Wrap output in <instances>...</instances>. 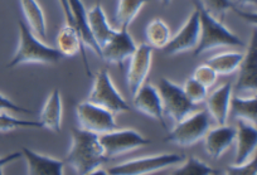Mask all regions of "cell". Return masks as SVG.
<instances>
[{
  "label": "cell",
  "mask_w": 257,
  "mask_h": 175,
  "mask_svg": "<svg viewBox=\"0 0 257 175\" xmlns=\"http://www.w3.org/2000/svg\"><path fill=\"white\" fill-rule=\"evenodd\" d=\"M257 88V34L256 29L252 32L248 48L243 54L241 66L238 68L234 87L232 91L238 96H256Z\"/></svg>",
  "instance_id": "cell-10"
},
{
  "label": "cell",
  "mask_w": 257,
  "mask_h": 175,
  "mask_svg": "<svg viewBox=\"0 0 257 175\" xmlns=\"http://www.w3.org/2000/svg\"><path fill=\"white\" fill-rule=\"evenodd\" d=\"M232 83L226 82L208 93L206 97L207 112L217 125H226L229 116V105L232 97Z\"/></svg>",
  "instance_id": "cell-15"
},
{
  "label": "cell",
  "mask_w": 257,
  "mask_h": 175,
  "mask_svg": "<svg viewBox=\"0 0 257 175\" xmlns=\"http://www.w3.org/2000/svg\"><path fill=\"white\" fill-rule=\"evenodd\" d=\"M201 37V23H199V11L196 8L188 17L187 22L182 26L174 37H172L169 43L164 48L165 54L175 56L184 52L194 51L198 46Z\"/></svg>",
  "instance_id": "cell-11"
},
{
  "label": "cell",
  "mask_w": 257,
  "mask_h": 175,
  "mask_svg": "<svg viewBox=\"0 0 257 175\" xmlns=\"http://www.w3.org/2000/svg\"><path fill=\"white\" fill-rule=\"evenodd\" d=\"M19 43L7 68H14L21 65L38 63V65H56L63 58L58 49L48 46L38 38L23 21L18 22Z\"/></svg>",
  "instance_id": "cell-2"
},
{
  "label": "cell",
  "mask_w": 257,
  "mask_h": 175,
  "mask_svg": "<svg viewBox=\"0 0 257 175\" xmlns=\"http://www.w3.org/2000/svg\"><path fill=\"white\" fill-rule=\"evenodd\" d=\"M137 44L128 33V29H117L116 33L101 47V60L108 65L122 68L123 63L137 51Z\"/></svg>",
  "instance_id": "cell-12"
},
{
  "label": "cell",
  "mask_w": 257,
  "mask_h": 175,
  "mask_svg": "<svg viewBox=\"0 0 257 175\" xmlns=\"http://www.w3.org/2000/svg\"><path fill=\"white\" fill-rule=\"evenodd\" d=\"M147 44L153 49H164L172 38L170 28L163 19L155 18L145 28Z\"/></svg>",
  "instance_id": "cell-28"
},
{
  "label": "cell",
  "mask_w": 257,
  "mask_h": 175,
  "mask_svg": "<svg viewBox=\"0 0 257 175\" xmlns=\"http://www.w3.org/2000/svg\"><path fill=\"white\" fill-rule=\"evenodd\" d=\"M22 156H23V155H22V151H16V152H12V154L6 155V156H3V157H0V170L3 169L6 165H8V164H11V162L16 161V160L21 159Z\"/></svg>",
  "instance_id": "cell-35"
},
{
  "label": "cell",
  "mask_w": 257,
  "mask_h": 175,
  "mask_svg": "<svg viewBox=\"0 0 257 175\" xmlns=\"http://www.w3.org/2000/svg\"><path fill=\"white\" fill-rule=\"evenodd\" d=\"M184 160V155L173 154V152L149 155V156L137 157L116 164L107 171L110 175H148L182 164Z\"/></svg>",
  "instance_id": "cell-6"
},
{
  "label": "cell",
  "mask_w": 257,
  "mask_h": 175,
  "mask_svg": "<svg viewBox=\"0 0 257 175\" xmlns=\"http://www.w3.org/2000/svg\"><path fill=\"white\" fill-rule=\"evenodd\" d=\"M236 137V127L228 125H217L213 129H209L204 139L206 151L212 159H219L232 145Z\"/></svg>",
  "instance_id": "cell-19"
},
{
  "label": "cell",
  "mask_w": 257,
  "mask_h": 175,
  "mask_svg": "<svg viewBox=\"0 0 257 175\" xmlns=\"http://www.w3.org/2000/svg\"><path fill=\"white\" fill-rule=\"evenodd\" d=\"M18 129H43V126L39 121L18 119L6 112H0V132H8Z\"/></svg>",
  "instance_id": "cell-30"
},
{
  "label": "cell",
  "mask_w": 257,
  "mask_h": 175,
  "mask_svg": "<svg viewBox=\"0 0 257 175\" xmlns=\"http://www.w3.org/2000/svg\"><path fill=\"white\" fill-rule=\"evenodd\" d=\"M257 100L256 96H238L234 95L231 97L229 113L237 120L247 121L249 124L256 125L257 120Z\"/></svg>",
  "instance_id": "cell-25"
},
{
  "label": "cell",
  "mask_w": 257,
  "mask_h": 175,
  "mask_svg": "<svg viewBox=\"0 0 257 175\" xmlns=\"http://www.w3.org/2000/svg\"><path fill=\"white\" fill-rule=\"evenodd\" d=\"M6 111H12V112L17 113H28V115H32V113H33L32 110H28V108L17 105V103L13 102L11 98H8L7 96L0 93V112H6Z\"/></svg>",
  "instance_id": "cell-34"
},
{
  "label": "cell",
  "mask_w": 257,
  "mask_h": 175,
  "mask_svg": "<svg viewBox=\"0 0 257 175\" xmlns=\"http://www.w3.org/2000/svg\"><path fill=\"white\" fill-rule=\"evenodd\" d=\"M102 149L107 159L118 155L127 154L134 150L152 144V140L143 136L139 131L133 129H116L106 134L98 135Z\"/></svg>",
  "instance_id": "cell-8"
},
{
  "label": "cell",
  "mask_w": 257,
  "mask_h": 175,
  "mask_svg": "<svg viewBox=\"0 0 257 175\" xmlns=\"http://www.w3.org/2000/svg\"><path fill=\"white\" fill-rule=\"evenodd\" d=\"M157 88L162 98L164 115L169 116L175 124L184 120L190 113L196 111L197 105L188 100L182 86L177 85L169 78H160Z\"/></svg>",
  "instance_id": "cell-7"
},
{
  "label": "cell",
  "mask_w": 257,
  "mask_h": 175,
  "mask_svg": "<svg viewBox=\"0 0 257 175\" xmlns=\"http://www.w3.org/2000/svg\"><path fill=\"white\" fill-rule=\"evenodd\" d=\"M153 51L154 49L152 47L148 46L147 43H143L137 47V51L130 57L126 81H127V87L132 96L147 82L150 67H152Z\"/></svg>",
  "instance_id": "cell-13"
},
{
  "label": "cell",
  "mask_w": 257,
  "mask_h": 175,
  "mask_svg": "<svg viewBox=\"0 0 257 175\" xmlns=\"http://www.w3.org/2000/svg\"><path fill=\"white\" fill-rule=\"evenodd\" d=\"M199 11L201 37L197 48L193 51L194 56H201L219 47H234L243 48L246 44L237 34L229 31L221 21L209 16L201 7L196 6Z\"/></svg>",
  "instance_id": "cell-3"
},
{
  "label": "cell",
  "mask_w": 257,
  "mask_h": 175,
  "mask_svg": "<svg viewBox=\"0 0 257 175\" xmlns=\"http://www.w3.org/2000/svg\"><path fill=\"white\" fill-rule=\"evenodd\" d=\"M57 49H58L59 53L63 57H73L76 54L80 53L82 57L83 65H85V70L87 76H92L90 70V65H88L87 56H86V47L85 44L81 41L80 36H78L77 31L73 27L68 26V24H64L61 29L58 31L57 34Z\"/></svg>",
  "instance_id": "cell-18"
},
{
  "label": "cell",
  "mask_w": 257,
  "mask_h": 175,
  "mask_svg": "<svg viewBox=\"0 0 257 175\" xmlns=\"http://www.w3.org/2000/svg\"><path fill=\"white\" fill-rule=\"evenodd\" d=\"M76 116L80 129L96 135H102L117 129L115 115L112 112L88 101L78 103L76 107Z\"/></svg>",
  "instance_id": "cell-9"
},
{
  "label": "cell",
  "mask_w": 257,
  "mask_h": 175,
  "mask_svg": "<svg viewBox=\"0 0 257 175\" xmlns=\"http://www.w3.org/2000/svg\"><path fill=\"white\" fill-rule=\"evenodd\" d=\"M148 2L149 0H117L115 14L116 29H128Z\"/></svg>",
  "instance_id": "cell-27"
},
{
  "label": "cell",
  "mask_w": 257,
  "mask_h": 175,
  "mask_svg": "<svg viewBox=\"0 0 257 175\" xmlns=\"http://www.w3.org/2000/svg\"><path fill=\"white\" fill-rule=\"evenodd\" d=\"M236 3L239 6H254L256 7L257 0H236Z\"/></svg>",
  "instance_id": "cell-37"
},
{
  "label": "cell",
  "mask_w": 257,
  "mask_h": 175,
  "mask_svg": "<svg viewBox=\"0 0 257 175\" xmlns=\"http://www.w3.org/2000/svg\"><path fill=\"white\" fill-rule=\"evenodd\" d=\"M224 175H257V159L251 157L243 164L229 165Z\"/></svg>",
  "instance_id": "cell-33"
},
{
  "label": "cell",
  "mask_w": 257,
  "mask_h": 175,
  "mask_svg": "<svg viewBox=\"0 0 257 175\" xmlns=\"http://www.w3.org/2000/svg\"><path fill=\"white\" fill-rule=\"evenodd\" d=\"M22 155L27 161L28 175H63V160L39 154L29 147H23Z\"/></svg>",
  "instance_id": "cell-17"
},
{
  "label": "cell",
  "mask_w": 257,
  "mask_h": 175,
  "mask_svg": "<svg viewBox=\"0 0 257 175\" xmlns=\"http://www.w3.org/2000/svg\"><path fill=\"white\" fill-rule=\"evenodd\" d=\"M242 60L243 53L241 52H223L208 58L206 63L217 75L227 76L238 71Z\"/></svg>",
  "instance_id": "cell-26"
},
{
  "label": "cell",
  "mask_w": 257,
  "mask_h": 175,
  "mask_svg": "<svg viewBox=\"0 0 257 175\" xmlns=\"http://www.w3.org/2000/svg\"><path fill=\"white\" fill-rule=\"evenodd\" d=\"M107 160L98 135L80 127L71 130V146L66 155V162L78 175H85L101 167Z\"/></svg>",
  "instance_id": "cell-1"
},
{
  "label": "cell",
  "mask_w": 257,
  "mask_h": 175,
  "mask_svg": "<svg viewBox=\"0 0 257 175\" xmlns=\"http://www.w3.org/2000/svg\"><path fill=\"white\" fill-rule=\"evenodd\" d=\"M182 88L188 100L194 103V105H198V103L206 101L207 95H208V88L204 87L203 85H201L198 81H196L193 77L188 78Z\"/></svg>",
  "instance_id": "cell-31"
},
{
  "label": "cell",
  "mask_w": 257,
  "mask_h": 175,
  "mask_svg": "<svg viewBox=\"0 0 257 175\" xmlns=\"http://www.w3.org/2000/svg\"><path fill=\"white\" fill-rule=\"evenodd\" d=\"M87 21L91 34H92L93 39H95V42L97 43L98 48L101 51V47L116 33L117 29L112 28L110 26L105 11H103L102 6L100 3H96L92 8L88 9Z\"/></svg>",
  "instance_id": "cell-22"
},
{
  "label": "cell",
  "mask_w": 257,
  "mask_h": 175,
  "mask_svg": "<svg viewBox=\"0 0 257 175\" xmlns=\"http://www.w3.org/2000/svg\"><path fill=\"white\" fill-rule=\"evenodd\" d=\"M133 101H134V107L139 112L159 121L164 129L167 127V124L164 121V111H163L162 98H160L159 91H158L157 87L145 82L133 95Z\"/></svg>",
  "instance_id": "cell-14"
},
{
  "label": "cell",
  "mask_w": 257,
  "mask_h": 175,
  "mask_svg": "<svg viewBox=\"0 0 257 175\" xmlns=\"http://www.w3.org/2000/svg\"><path fill=\"white\" fill-rule=\"evenodd\" d=\"M21 8L26 17L27 26L28 28L41 38H46L47 36V23L44 12L37 0H19Z\"/></svg>",
  "instance_id": "cell-24"
},
{
  "label": "cell",
  "mask_w": 257,
  "mask_h": 175,
  "mask_svg": "<svg viewBox=\"0 0 257 175\" xmlns=\"http://www.w3.org/2000/svg\"><path fill=\"white\" fill-rule=\"evenodd\" d=\"M87 101L93 105L106 108L113 115L132 111L127 101L122 97V95L113 85L110 73L106 68H101L96 72Z\"/></svg>",
  "instance_id": "cell-5"
},
{
  "label": "cell",
  "mask_w": 257,
  "mask_h": 175,
  "mask_svg": "<svg viewBox=\"0 0 257 175\" xmlns=\"http://www.w3.org/2000/svg\"><path fill=\"white\" fill-rule=\"evenodd\" d=\"M85 175H110V174H108L107 170L102 169V167H97V169L91 170V171H88L87 174Z\"/></svg>",
  "instance_id": "cell-36"
},
{
  "label": "cell",
  "mask_w": 257,
  "mask_h": 175,
  "mask_svg": "<svg viewBox=\"0 0 257 175\" xmlns=\"http://www.w3.org/2000/svg\"><path fill=\"white\" fill-rule=\"evenodd\" d=\"M196 6L201 7L209 16L214 17L218 21H221L228 12H234L239 18L248 22L252 26H256L257 23L256 13L244 12V9L238 8L232 0H196Z\"/></svg>",
  "instance_id": "cell-21"
},
{
  "label": "cell",
  "mask_w": 257,
  "mask_h": 175,
  "mask_svg": "<svg viewBox=\"0 0 257 175\" xmlns=\"http://www.w3.org/2000/svg\"><path fill=\"white\" fill-rule=\"evenodd\" d=\"M212 119L207 110L194 111L182 121L177 122L173 130H170L164 137V142L187 147L196 145L211 129Z\"/></svg>",
  "instance_id": "cell-4"
},
{
  "label": "cell",
  "mask_w": 257,
  "mask_h": 175,
  "mask_svg": "<svg viewBox=\"0 0 257 175\" xmlns=\"http://www.w3.org/2000/svg\"><path fill=\"white\" fill-rule=\"evenodd\" d=\"M0 175H3V170H0Z\"/></svg>",
  "instance_id": "cell-39"
},
{
  "label": "cell",
  "mask_w": 257,
  "mask_h": 175,
  "mask_svg": "<svg viewBox=\"0 0 257 175\" xmlns=\"http://www.w3.org/2000/svg\"><path fill=\"white\" fill-rule=\"evenodd\" d=\"M160 3H162L163 6L167 7V6H169L170 3H172V0H160Z\"/></svg>",
  "instance_id": "cell-38"
},
{
  "label": "cell",
  "mask_w": 257,
  "mask_h": 175,
  "mask_svg": "<svg viewBox=\"0 0 257 175\" xmlns=\"http://www.w3.org/2000/svg\"><path fill=\"white\" fill-rule=\"evenodd\" d=\"M234 142H236V156L233 164L239 165L248 161L257 147L256 125L237 120Z\"/></svg>",
  "instance_id": "cell-16"
},
{
  "label": "cell",
  "mask_w": 257,
  "mask_h": 175,
  "mask_svg": "<svg viewBox=\"0 0 257 175\" xmlns=\"http://www.w3.org/2000/svg\"><path fill=\"white\" fill-rule=\"evenodd\" d=\"M68 3H70V9L71 13H72L75 28L77 31L78 36H80L81 41L85 44V47L92 49L101 58V51L98 48L97 43L95 42V39H93L90 27H88L87 11H86L85 4L82 3V0H68Z\"/></svg>",
  "instance_id": "cell-23"
},
{
  "label": "cell",
  "mask_w": 257,
  "mask_h": 175,
  "mask_svg": "<svg viewBox=\"0 0 257 175\" xmlns=\"http://www.w3.org/2000/svg\"><path fill=\"white\" fill-rule=\"evenodd\" d=\"M192 77L196 81H198V82L201 83V85H203L206 88H211L212 86H214V83L217 82L218 75H217L207 63H203V65H199L198 67L194 70Z\"/></svg>",
  "instance_id": "cell-32"
},
{
  "label": "cell",
  "mask_w": 257,
  "mask_h": 175,
  "mask_svg": "<svg viewBox=\"0 0 257 175\" xmlns=\"http://www.w3.org/2000/svg\"><path fill=\"white\" fill-rule=\"evenodd\" d=\"M216 169L196 156H190L182 162L170 175H217Z\"/></svg>",
  "instance_id": "cell-29"
},
{
  "label": "cell",
  "mask_w": 257,
  "mask_h": 175,
  "mask_svg": "<svg viewBox=\"0 0 257 175\" xmlns=\"http://www.w3.org/2000/svg\"><path fill=\"white\" fill-rule=\"evenodd\" d=\"M62 117H63V106H62L61 92L58 88H54L47 97L42 107L39 120L42 126L53 132H61Z\"/></svg>",
  "instance_id": "cell-20"
}]
</instances>
